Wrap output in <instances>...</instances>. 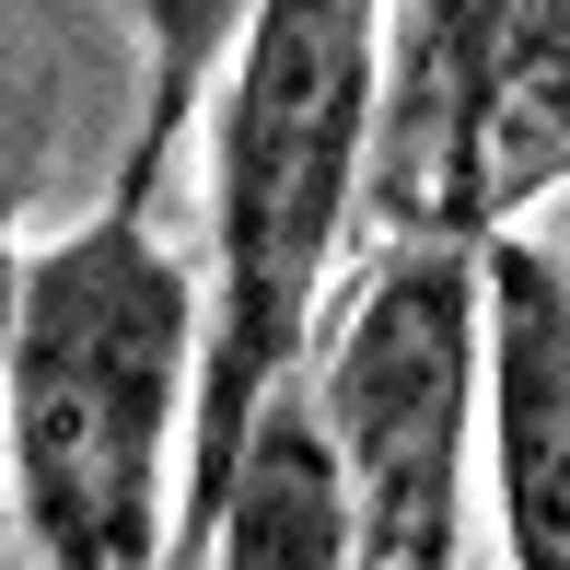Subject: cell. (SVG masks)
I'll use <instances>...</instances> for the list:
<instances>
[{
    "instance_id": "3957f363",
    "label": "cell",
    "mask_w": 570,
    "mask_h": 570,
    "mask_svg": "<svg viewBox=\"0 0 570 570\" xmlns=\"http://www.w3.org/2000/svg\"><path fill=\"white\" fill-rule=\"evenodd\" d=\"M303 396L338 454L361 570H465V489H478L489 407L478 245H373L315 326Z\"/></svg>"
},
{
    "instance_id": "9c48e42d",
    "label": "cell",
    "mask_w": 570,
    "mask_h": 570,
    "mask_svg": "<svg viewBox=\"0 0 570 570\" xmlns=\"http://www.w3.org/2000/svg\"><path fill=\"white\" fill-rule=\"evenodd\" d=\"M0 570H12V559H0Z\"/></svg>"
},
{
    "instance_id": "277c9868",
    "label": "cell",
    "mask_w": 570,
    "mask_h": 570,
    "mask_svg": "<svg viewBox=\"0 0 570 570\" xmlns=\"http://www.w3.org/2000/svg\"><path fill=\"white\" fill-rule=\"evenodd\" d=\"M489 303V512H501V570H570V268L535 233L478 245Z\"/></svg>"
},
{
    "instance_id": "7a4b0ae2",
    "label": "cell",
    "mask_w": 570,
    "mask_h": 570,
    "mask_svg": "<svg viewBox=\"0 0 570 570\" xmlns=\"http://www.w3.org/2000/svg\"><path fill=\"white\" fill-rule=\"evenodd\" d=\"M384 128V0H256V36L210 106V350L187 431V548L245 454L256 407L303 384L338 303V256L373 198Z\"/></svg>"
},
{
    "instance_id": "5b68a950",
    "label": "cell",
    "mask_w": 570,
    "mask_h": 570,
    "mask_svg": "<svg viewBox=\"0 0 570 570\" xmlns=\"http://www.w3.org/2000/svg\"><path fill=\"white\" fill-rule=\"evenodd\" d=\"M570 187V0H512L489 70V233H524Z\"/></svg>"
},
{
    "instance_id": "ba28073f",
    "label": "cell",
    "mask_w": 570,
    "mask_h": 570,
    "mask_svg": "<svg viewBox=\"0 0 570 570\" xmlns=\"http://www.w3.org/2000/svg\"><path fill=\"white\" fill-rule=\"evenodd\" d=\"M0 559H12V443H0Z\"/></svg>"
},
{
    "instance_id": "52a82bcc",
    "label": "cell",
    "mask_w": 570,
    "mask_h": 570,
    "mask_svg": "<svg viewBox=\"0 0 570 570\" xmlns=\"http://www.w3.org/2000/svg\"><path fill=\"white\" fill-rule=\"evenodd\" d=\"M36 187H47V94L0 59V315H12V268H23L12 222L36 210Z\"/></svg>"
},
{
    "instance_id": "8992f818",
    "label": "cell",
    "mask_w": 570,
    "mask_h": 570,
    "mask_svg": "<svg viewBox=\"0 0 570 570\" xmlns=\"http://www.w3.org/2000/svg\"><path fill=\"white\" fill-rule=\"evenodd\" d=\"M128 23H140V140H128L117 164V198L128 210H164V164L187 151L198 106H222L233 59H245L256 36V0H128Z\"/></svg>"
},
{
    "instance_id": "6da1fadb",
    "label": "cell",
    "mask_w": 570,
    "mask_h": 570,
    "mask_svg": "<svg viewBox=\"0 0 570 570\" xmlns=\"http://www.w3.org/2000/svg\"><path fill=\"white\" fill-rule=\"evenodd\" d=\"M210 279L164 245V210L106 198L23 245L0 315V443L12 535L36 570H175Z\"/></svg>"
}]
</instances>
